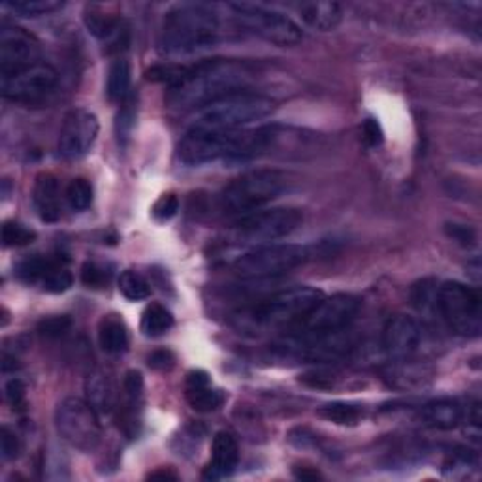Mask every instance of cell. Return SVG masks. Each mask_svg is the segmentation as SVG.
Here are the masks:
<instances>
[{
	"label": "cell",
	"instance_id": "cell-25",
	"mask_svg": "<svg viewBox=\"0 0 482 482\" xmlns=\"http://www.w3.org/2000/svg\"><path fill=\"white\" fill-rule=\"evenodd\" d=\"M130 64L127 59L119 57L110 64L108 71V98L115 104H125L130 96Z\"/></svg>",
	"mask_w": 482,
	"mask_h": 482
},
{
	"label": "cell",
	"instance_id": "cell-14",
	"mask_svg": "<svg viewBox=\"0 0 482 482\" xmlns=\"http://www.w3.org/2000/svg\"><path fill=\"white\" fill-rule=\"evenodd\" d=\"M98 119L89 110H72L64 117L59 132V154L66 161H78L87 154L98 137Z\"/></svg>",
	"mask_w": 482,
	"mask_h": 482
},
{
	"label": "cell",
	"instance_id": "cell-28",
	"mask_svg": "<svg viewBox=\"0 0 482 482\" xmlns=\"http://www.w3.org/2000/svg\"><path fill=\"white\" fill-rule=\"evenodd\" d=\"M72 283H74V278H72V273L68 271L66 264L49 258V264L40 279V287L51 292V295H61V292H66L68 288H71Z\"/></svg>",
	"mask_w": 482,
	"mask_h": 482
},
{
	"label": "cell",
	"instance_id": "cell-36",
	"mask_svg": "<svg viewBox=\"0 0 482 482\" xmlns=\"http://www.w3.org/2000/svg\"><path fill=\"white\" fill-rule=\"evenodd\" d=\"M71 326H72L71 317H66V315H55V317L42 319L40 324H38V332H40L44 337L55 339V337H61V336H64L68 330H71Z\"/></svg>",
	"mask_w": 482,
	"mask_h": 482
},
{
	"label": "cell",
	"instance_id": "cell-37",
	"mask_svg": "<svg viewBox=\"0 0 482 482\" xmlns=\"http://www.w3.org/2000/svg\"><path fill=\"white\" fill-rule=\"evenodd\" d=\"M179 212V198L176 195H162L157 202H154L153 205V217L157 219V220H170V219H174Z\"/></svg>",
	"mask_w": 482,
	"mask_h": 482
},
{
	"label": "cell",
	"instance_id": "cell-39",
	"mask_svg": "<svg viewBox=\"0 0 482 482\" xmlns=\"http://www.w3.org/2000/svg\"><path fill=\"white\" fill-rule=\"evenodd\" d=\"M4 392H6L8 403L13 409H17V411L25 409V405H27V390H25V385H23L21 378H10V381L4 386Z\"/></svg>",
	"mask_w": 482,
	"mask_h": 482
},
{
	"label": "cell",
	"instance_id": "cell-2",
	"mask_svg": "<svg viewBox=\"0 0 482 482\" xmlns=\"http://www.w3.org/2000/svg\"><path fill=\"white\" fill-rule=\"evenodd\" d=\"M220 30L217 6L178 4L164 15L159 44L166 55H193L213 47Z\"/></svg>",
	"mask_w": 482,
	"mask_h": 482
},
{
	"label": "cell",
	"instance_id": "cell-30",
	"mask_svg": "<svg viewBox=\"0 0 482 482\" xmlns=\"http://www.w3.org/2000/svg\"><path fill=\"white\" fill-rule=\"evenodd\" d=\"M119 292L130 302H142L151 296V285L144 275L127 270L119 278Z\"/></svg>",
	"mask_w": 482,
	"mask_h": 482
},
{
	"label": "cell",
	"instance_id": "cell-15",
	"mask_svg": "<svg viewBox=\"0 0 482 482\" xmlns=\"http://www.w3.org/2000/svg\"><path fill=\"white\" fill-rule=\"evenodd\" d=\"M40 44L30 32L4 25L0 30V76H10L40 62Z\"/></svg>",
	"mask_w": 482,
	"mask_h": 482
},
{
	"label": "cell",
	"instance_id": "cell-6",
	"mask_svg": "<svg viewBox=\"0 0 482 482\" xmlns=\"http://www.w3.org/2000/svg\"><path fill=\"white\" fill-rule=\"evenodd\" d=\"M436 307L446 326L458 336L477 337L482 326L480 292L458 281H446L437 287Z\"/></svg>",
	"mask_w": 482,
	"mask_h": 482
},
{
	"label": "cell",
	"instance_id": "cell-42",
	"mask_svg": "<svg viewBox=\"0 0 482 482\" xmlns=\"http://www.w3.org/2000/svg\"><path fill=\"white\" fill-rule=\"evenodd\" d=\"M446 234L463 247L475 244V232L466 225H446Z\"/></svg>",
	"mask_w": 482,
	"mask_h": 482
},
{
	"label": "cell",
	"instance_id": "cell-17",
	"mask_svg": "<svg viewBox=\"0 0 482 482\" xmlns=\"http://www.w3.org/2000/svg\"><path fill=\"white\" fill-rule=\"evenodd\" d=\"M239 461V446L237 441L234 439L232 434L229 432H219L213 437L212 445V460L208 463V468L204 470V478L205 480H220L230 477Z\"/></svg>",
	"mask_w": 482,
	"mask_h": 482
},
{
	"label": "cell",
	"instance_id": "cell-26",
	"mask_svg": "<svg viewBox=\"0 0 482 482\" xmlns=\"http://www.w3.org/2000/svg\"><path fill=\"white\" fill-rule=\"evenodd\" d=\"M317 415L324 420L339 424V426H356L362 422V419L366 417L364 407H360L356 403H347V402H332L322 405Z\"/></svg>",
	"mask_w": 482,
	"mask_h": 482
},
{
	"label": "cell",
	"instance_id": "cell-31",
	"mask_svg": "<svg viewBox=\"0 0 482 482\" xmlns=\"http://www.w3.org/2000/svg\"><path fill=\"white\" fill-rule=\"evenodd\" d=\"M93 185L85 178H76L66 187V200L74 212H85L93 204Z\"/></svg>",
	"mask_w": 482,
	"mask_h": 482
},
{
	"label": "cell",
	"instance_id": "cell-24",
	"mask_svg": "<svg viewBox=\"0 0 482 482\" xmlns=\"http://www.w3.org/2000/svg\"><path fill=\"white\" fill-rule=\"evenodd\" d=\"M85 25L93 37L100 40H110L120 30V17L108 13L104 6L89 4L85 8Z\"/></svg>",
	"mask_w": 482,
	"mask_h": 482
},
{
	"label": "cell",
	"instance_id": "cell-23",
	"mask_svg": "<svg viewBox=\"0 0 482 482\" xmlns=\"http://www.w3.org/2000/svg\"><path fill=\"white\" fill-rule=\"evenodd\" d=\"M85 392H87V402L96 409L100 415H108L115 407V386L112 378L102 373L95 371L89 375L87 383H85Z\"/></svg>",
	"mask_w": 482,
	"mask_h": 482
},
{
	"label": "cell",
	"instance_id": "cell-32",
	"mask_svg": "<svg viewBox=\"0 0 482 482\" xmlns=\"http://www.w3.org/2000/svg\"><path fill=\"white\" fill-rule=\"evenodd\" d=\"M37 239V232L20 225L15 220H6L3 227V245L4 247H25Z\"/></svg>",
	"mask_w": 482,
	"mask_h": 482
},
{
	"label": "cell",
	"instance_id": "cell-20",
	"mask_svg": "<svg viewBox=\"0 0 482 482\" xmlns=\"http://www.w3.org/2000/svg\"><path fill=\"white\" fill-rule=\"evenodd\" d=\"M32 200L44 222H57L61 219V188L55 176L40 174L37 178Z\"/></svg>",
	"mask_w": 482,
	"mask_h": 482
},
{
	"label": "cell",
	"instance_id": "cell-40",
	"mask_svg": "<svg viewBox=\"0 0 482 482\" xmlns=\"http://www.w3.org/2000/svg\"><path fill=\"white\" fill-rule=\"evenodd\" d=\"M123 108H120V113L117 117V134H119V140L120 137H127L132 125H134V119H136V112L132 108V96H129V100L125 102V104H120Z\"/></svg>",
	"mask_w": 482,
	"mask_h": 482
},
{
	"label": "cell",
	"instance_id": "cell-18",
	"mask_svg": "<svg viewBox=\"0 0 482 482\" xmlns=\"http://www.w3.org/2000/svg\"><path fill=\"white\" fill-rule=\"evenodd\" d=\"M185 395L188 405L198 412H213L225 403V394L212 386L210 375L202 370L187 375Z\"/></svg>",
	"mask_w": 482,
	"mask_h": 482
},
{
	"label": "cell",
	"instance_id": "cell-4",
	"mask_svg": "<svg viewBox=\"0 0 482 482\" xmlns=\"http://www.w3.org/2000/svg\"><path fill=\"white\" fill-rule=\"evenodd\" d=\"M273 110L275 102L264 95H256L253 91L236 93L202 108L193 119L191 129L217 132L244 130V127L271 115Z\"/></svg>",
	"mask_w": 482,
	"mask_h": 482
},
{
	"label": "cell",
	"instance_id": "cell-13",
	"mask_svg": "<svg viewBox=\"0 0 482 482\" xmlns=\"http://www.w3.org/2000/svg\"><path fill=\"white\" fill-rule=\"evenodd\" d=\"M59 74L51 64L37 62L25 71L10 76H0V91L6 100L17 104H38L55 91Z\"/></svg>",
	"mask_w": 482,
	"mask_h": 482
},
{
	"label": "cell",
	"instance_id": "cell-21",
	"mask_svg": "<svg viewBox=\"0 0 482 482\" xmlns=\"http://www.w3.org/2000/svg\"><path fill=\"white\" fill-rule=\"evenodd\" d=\"M296 10L307 27L320 32L334 30L343 17V10L337 3H302Z\"/></svg>",
	"mask_w": 482,
	"mask_h": 482
},
{
	"label": "cell",
	"instance_id": "cell-43",
	"mask_svg": "<svg viewBox=\"0 0 482 482\" xmlns=\"http://www.w3.org/2000/svg\"><path fill=\"white\" fill-rule=\"evenodd\" d=\"M147 362L154 370H168L171 364H174V356H171V353L168 351H154L153 354H149Z\"/></svg>",
	"mask_w": 482,
	"mask_h": 482
},
{
	"label": "cell",
	"instance_id": "cell-35",
	"mask_svg": "<svg viewBox=\"0 0 482 482\" xmlns=\"http://www.w3.org/2000/svg\"><path fill=\"white\" fill-rule=\"evenodd\" d=\"M123 390H125V398H127V409H129V412H132L136 409V405L140 403V400H142V392H144L142 373L136 371V370H130L125 375Z\"/></svg>",
	"mask_w": 482,
	"mask_h": 482
},
{
	"label": "cell",
	"instance_id": "cell-38",
	"mask_svg": "<svg viewBox=\"0 0 482 482\" xmlns=\"http://www.w3.org/2000/svg\"><path fill=\"white\" fill-rule=\"evenodd\" d=\"M0 453H3L4 460H15L21 453V441L8 426H4L3 432H0Z\"/></svg>",
	"mask_w": 482,
	"mask_h": 482
},
{
	"label": "cell",
	"instance_id": "cell-9",
	"mask_svg": "<svg viewBox=\"0 0 482 482\" xmlns=\"http://www.w3.org/2000/svg\"><path fill=\"white\" fill-rule=\"evenodd\" d=\"M360 312V300L353 295H334L322 298L295 328L292 337L315 339L339 334L347 328Z\"/></svg>",
	"mask_w": 482,
	"mask_h": 482
},
{
	"label": "cell",
	"instance_id": "cell-1",
	"mask_svg": "<svg viewBox=\"0 0 482 482\" xmlns=\"http://www.w3.org/2000/svg\"><path fill=\"white\" fill-rule=\"evenodd\" d=\"M254 79L253 66L236 59H212L187 66L179 83L168 91V108L193 112L236 93L249 91Z\"/></svg>",
	"mask_w": 482,
	"mask_h": 482
},
{
	"label": "cell",
	"instance_id": "cell-3",
	"mask_svg": "<svg viewBox=\"0 0 482 482\" xmlns=\"http://www.w3.org/2000/svg\"><path fill=\"white\" fill-rule=\"evenodd\" d=\"M324 298V295L312 287H295L275 292L270 298L256 303L245 313L244 324L249 330L270 332L285 330L295 326Z\"/></svg>",
	"mask_w": 482,
	"mask_h": 482
},
{
	"label": "cell",
	"instance_id": "cell-19",
	"mask_svg": "<svg viewBox=\"0 0 482 482\" xmlns=\"http://www.w3.org/2000/svg\"><path fill=\"white\" fill-rule=\"evenodd\" d=\"M463 419H466V409L453 398L434 400L426 403L420 411L422 424L432 429H441V432H449V429L458 428Z\"/></svg>",
	"mask_w": 482,
	"mask_h": 482
},
{
	"label": "cell",
	"instance_id": "cell-27",
	"mask_svg": "<svg viewBox=\"0 0 482 482\" xmlns=\"http://www.w3.org/2000/svg\"><path fill=\"white\" fill-rule=\"evenodd\" d=\"M174 326V315L161 303H151L145 307L142 315V332L147 337H159L171 330Z\"/></svg>",
	"mask_w": 482,
	"mask_h": 482
},
{
	"label": "cell",
	"instance_id": "cell-33",
	"mask_svg": "<svg viewBox=\"0 0 482 482\" xmlns=\"http://www.w3.org/2000/svg\"><path fill=\"white\" fill-rule=\"evenodd\" d=\"M49 264V258L44 256H32L23 261L20 266H17V278L29 285H40L42 275Z\"/></svg>",
	"mask_w": 482,
	"mask_h": 482
},
{
	"label": "cell",
	"instance_id": "cell-11",
	"mask_svg": "<svg viewBox=\"0 0 482 482\" xmlns=\"http://www.w3.org/2000/svg\"><path fill=\"white\" fill-rule=\"evenodd\" d=\"M239 140L241 130L217 132L188 127L179 144V159L187 166H200L219 159L234 161Z\"/></svg>",
	"mask_w": 482,
	"mask_h": 482
},
{
	"label": "cell",
	"instance_id": "cell-22",
	"mask_svg": "<svg viewBox=\"0 0 482 482\" xmlns=\"http://www.w3.org/2000/svg\"><path fill=\"white\" fill-rule=\"evenodd\" d=\"M98 343L104 353L120 354L129 347V330L123 319L117 315H106L98 324Z\"/></svg>",
	"mask_w": 482,
	"mask_h": 482
},
{
	"label": "cell",
	"instance_id": "cell-34",
	"mask_svg": "<svg viewBox=\"0 0 482 482\" xmlns=\"http://www.w3.org/2000/svg\"><path fill=\"white\" fill-rule=\"evenodd\" d=\"M112 279L110 268L98 262H85L81 268V283L89 288H104Z\"/></svg>",
	"mask_w": 482,
	"mask_h": 482
},
{
	"label": "cell",
	"instance_id": "cell-16",
	"mask_svg": "<svg viewBox=\"0 0 482 482\" xmlns=\"http://www.w3.org/2000/svg\"><path fill=\"white\" fill-rule=\"evenodd\" d=\"M420 339L422 330L415 319L395 315L385 326L383 347L392 358H405L419 349Z\"/></svg>",
	"mask_w": 482,
	"mask_h": 482
},
{
	"label": "cell",
	"instance_id": "cell-44",
	"mask_svg": "<svg viewBox=\"0 0 482 482\" xmlns=\"http://www.w3.org/2000/svg\"><path fill=\"white\" fill-rule=\"evenodd\" d=\"M295 477L298 480H320L322 478V475L315 468H307V466L295 468Z\"/></svg>",
	"mask_w": 482,
	"mask_h": 482
},
{
	"label": "cell",
	"instance_id": "cell-7",
	"mask_svg": "<svg viewBox=\"0 0 482 482\" xmlns=\"http://www.w3.org/2000/svg\"><path fill=\"white\" fill-rule=\"evenodd\" d=\"M309 256H312V253L302 245L292 244L262 245L237 256L232 270L241 279L249 281L271 279L305 264L309 261Z\"/></svg>",
	"mask_w": 482,
	"mask_h": 482
},
{
	"label": "cell",
	"instance_id": "cell-10",
	"mask_svg": "<svg viewBox=\"0 0 482 482\" xmlns=\"http://www.w3.org/2000/svg\"><path fill=\"white\" fill-rule=\"evenodd\" d=\"M55 428L68 445L81 453L95 451L102 437L96 409L87 400L74 398V395L64 398L57 405Z\"/></svg>",
	"mask_w": 482,
	"mask_h": 482
},
{
	"label": "cell",
	"instance_id": "cell-45",
	"mask_svg": "<svg viewBox=\"0 0 482 482\" xmlns=\"http://www.w3.org/2000/svg\"><path fill=\"white\" fill-rule=\"evenodd\" d=\"M149 478H151V480H176L178 475H176L174 471H171L170 468H161V470H157V471H153V473L149 475Z\"/></svg>",
	"mask_w": 482,
	"mask_h": 482
},
{
	"label": "cell",
	"instance_id": "cell-41",
	"mask_svg": "<svg viewBox=\"0 0 482 482\" xmlns=\"http://www.w3.org/2000/svg\"><path fill=\"white\" fill-rule=\"evenodd\" d=\"M362 134H364L362 137H364V142L370 147H378L385 140L383 129H381V125H378V120H375V119L364 120V125H362Z\"/></svg>",
	"mask_w": 482,
	"mask_h": 482
},
{
	"label": "cell",
	"instance_id": "cell-29",
	"mask_svg": "<svg viewBox=\"0 0 482 482\" xmlns=\"http://www.w3.org/2000/svg\"><path fill=\"white\" fill-rule=\"evenodd\" d=\"M4 8L23 17H40L62 10L64 3L61 0H10L4 3Z\"/></svg>",
	"mask_w": 482,
	"mask_h": 482
},
{
	"label": "cell",
	"instance_id": "cell-8",
	"mask_svg": "<svg viewBox=\"0 0 482 482\" xmlns=\"http://www.w3.org/2000/svg\"><path fill=\"white\" fill-rule=\"evenodd\" d=\"M239 29L254 34L275 46H295L302 40V29L283 12L258 4H227L225 6Z\"/></svg>",
	"mask_w": 482,
	"mask_h": 482
},
{
	"label": "cell",
	"instance_id": "cell-12",
	"mask_svg": "<svg viewBox=\"0 0 482 482\" xmlns=\"http://www.w3.org/2000/svg\"><path fill=\"white\" fill-rule=\"evenodd\" d=\"M302 212L296 208L253 212L236 222V234L245 244H268L295 232L302 225Z\"/></svg>",
	"mask_w": 482,
	"mask_h": 482
},
{
	"label": "cell",
	"instance_id": "cell-5",
	"mask_svg": "<svg viewBox=\"0 0 482 482\" xmlns=\"http://www.w3.org/2000/svg\"><path fill=\"white\" fill-rule=\"evenodd\" d=\"M288 187L279 170H253L229 183L219 196L220 210L229 215H249L279 198Z\"/></svg>",
	"mask_w": 482,
	"mask_h": 482
}]
</instances>
